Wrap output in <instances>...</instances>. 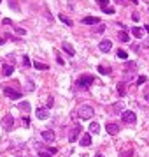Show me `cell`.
I'll return each instance as SVG.
<instances>
[{"label":"cell","mask_w":149,"mask_h":157,"mask_svg":"<svg viewBox=\"0 0 149 157\" xmlns=\"http://www.w3.org/2000/svg\"><path fill=\"white\" fill-rule=\"evenodd\" d=\"M0 2H2V0H0Z\"/></svg>","instance_id":"42"},{"label":"cell","mask_w":149,"mask_h":157,"mask_svg":"<svg viewBox=\"0 0 149 157\" xmlns=\"http://www.w3.org/2000/svg\"><path fill=\"white\" fill-rule=\"evenodd\" d=\"M98 72L100 74H111L112 69H111V67H105V65H98Z\"/></svg>","instance_id":"20"},{"label":"cell","mask_w":149,"mask_h":157,"mask_svg":"<svg viewBox=\"0 0 149 157\" xmlns=\"http://www.w3.org/2000/svg\"><path fill=\"white\" fill-rule=\"evenodd\" d=\"M146 101H147V102H149V94H147V95H146Z\"/></svg>","instance_id":"41"},{"label":"cell","mask_w":149,"mask_h":157,"mask_svg":"<svg viewBox=\"0 0 149 157\" xmlns=\"http://www.w3.org/2000/svg\"><path fill=\"white\" fill-rule=\"evenodd\" d=\"M102 11L105 13V14H114L116 11H114V7H109V6H105V7H102Z\"/></svg>","instance_id":"27"},{"label":"cell","mask_w":149,"mask_h":157,"mask_svg":"<svg viewBox=\"0 0 149 157\" xmlns=\"http://www.w3.org/2000/svg\"><path fill=\"white\" fill-rule=\"evenodd\" d=\"M132 50H133V51H139V50H140V46H139V44H132Z\"/></svg>","instance_id":"35"},{"label":"cell","mask_w":149,"mask_h":157,"mask_svg":"<svg viewBox=\"0 0 149 157\" xmlns=\"http://www.w3.org/2000/svg\"><path fill=\"white\" fill-rule=\"evenodd\" d=\"M12 27H14L16 34H20V36H25V34H27V30L23 29V27H18V25H12Z\"/></svg>","instance_id":"26"},{"label":"cell","mask_w":149,"mask_h":157,"mask_svg":"<svg viewBox=\"0 0 149 157\" xmlns=\"http://www.w3.org/2000/svg\"><path fill=\"white\" fill-rule=\"evenodd\" d=\"M116 55H118V58H121V60H126V58H128V53L125 50H121V48L116 51Z\"/></svg>","instance_id":"21"},{"label":"cell","mask_w":149,"mask_h":157,"mask_svg":"<svg viewBox=\"0 0 149 157\" xmlns=\"http://www.w3.org/2000/svg\"><path fill=\"white\" fill-rule=\"evenodd\" d=\"M93 113H95V109L90 104H83V106L77 108V115H79V118H83V120H90L93 117Z\"/></svg>","instance_id":"2"},{"label":"cell","mask_w":149,"mask_h":157,"mask_svg":"<svg viewBox=\"0 0 149 157\" xmlns=\"http://www.w3.org/2000/svg\"><path fill=\"white\" fill-rule=\"evenodd\" d=\"M34 67H35L37 71H48L49 69V65H46V64H42V62H34Z\"/></svg>","instance_id":"17"},{"label":"cell","mask_w":149,"mask_h":157,"mask_svg":"<svg viewBox=\"0 0 149 157\" xmlns=\"http://www.w3.org/2000/svg\"><path fill=\"white\" fill-rule=\"evenodd\" d=\"M79 134H81V125H76V127L70 131L69 141H70V143H76V141H77V138H79Z\"/></svg>","instance_id":"6"},{"label":"cell","mask_w":149,"mask_h":157,"mask_svg":"<svg viewBox=\"0 0 149 157\" xmlns=\"http://www.w3.org/2000/svg\"><path fill=\"white\" fill-rule=\"evenodd\" d=\"M98 48H100V51L107 53V51H111V50H112V43H111L109 39H104V41H100Z\"/></svg>","instance_id":"8"},{"label":"cell","mask_w":149,"mask_h":157,"mask_svg":"<svg viewBox=\"0 0 149 157\" xmlns=\"http://www.w3.org/2000/svg\"><path fill=\"white\" fill-rule=\"evenodd\" d=\"M20 157H21V155H20Z\"/></svg>","instance_id":"43"},{"label":"cell","mask_w":149,"mask_h":157,"mask_svg":"<svg viewBox=\"0 0 149 157\" xmlns=\"http://www.w3.org/2000/svg\"><path fill=\"white\" fill-rule=\"evenodd\" d=\"M125 83H126V81H123V83L118 85V92H119V95H125V94H126V86H125Z\"/></svg>","instance_id":"23"},{"label":"cell","mask_w":149,"mask_h":157,"mask_svg":"<svg viewBox=\"0 0 149 157\" xmlns=\"http://www.w3.org/2000/svg\"><path fill=\"white\" fill-rule=\"evenodd\" d=\"M121 120L125 122V124H135V113L133 111H130V109H126V111H123L121 113Z\"/></svg>","instance_id":"3"},{"label":"cell","mask_w":149,"mask_h":157,"mask_svg":"<svg viewBox=\"0 0 149 157\" xmlns=\"http://www.w3.org/2000/svg\"><path fill=\"white\" fill-rule=\"evenodd\" d=\"M83 23L84 25H100V18H97V16H86V18H83Z\"/></svg>","instance_id":"10"},{"label":"cell","mask_w":149,"mask_h":157,"mask_svg":"<svg viewBox=\"0 0 149 157\" xmlns=\"http://www.w3.org/2000/svg\"><path fill=\"white\" fill-rule=\"evenodd\" d=\"M35 117L39 120H46V118L49 117V109H48V108H39L35 111Z\"/></svg>","instance_id":"9"},{"label":"cell","mask_w":149,"mask_h":157,"mask_svg":"<svg viewBox=\"0 0 149 157\" xmlns=\"http://www.w3.org/2000/svg\"><path fill=\"white\" fill-rule=\"evenodd\" d=\"M9 7L12 9V11H20V4H18V0H7Z\"/></svg>","instance_id":"19"},{"label":"cell","mask_w":149,"mask_h":157,"mask_svg":"<svg viewBox=\"0 0 149 157\" xmlns=\"http://www.w3.org/2000/svg\"><path fill=\"white\" fill-rule=\"evenodd\" d=\"M95 157H104V155H102V154H95Z\"/></svg>","instance_id":"40"},{"label":"cell","mask_w":149,"mask_h":157,"mask_svg":"<svg viewBox=\"0 0 149 157\" xmlns=\"http://www.w3.org/2000/svg\"><path fill=\"white\" fill-rule=\"evenodd\" d=\"M42 140L46 143H53L55 140H56V136H55V132H53V131H49V129H48V131H42Z\"/></svg>","instance_id":"7"},{"label":"cell","mask_w":149,"mask_h":157,"mask_svg":"<svg viewBox=\"0 0 149 157\" xmlns=\"http://www.w3.org/2000/svg\"><path fill=\"white\" fill-rule=\"evenodd\" d=\"M118 37H119L121 43H130V37H128L126 32H119V36H118Z\"/></svg>","instance_id":"22"},{"label":"cell","mask_w":149,"mask_h":157,"mask_svg":"<svg viewBox=\"0 0 149 157\" xmlns=\"http://www.w3.org/2000/svg\"><path fill=\"white\" fill-rule=\"evenodd\" d=\"M39 155H41V157H53V154H51L49 150H41V152H39Z\"/></svg>","instance_id":"28"},{"label":"cell","mask_w":149,"mask_h":157,"mask_svg":"<svg viewBox=\"0 0 149 157\" xmlns=\"http://www.w3.org/2000/svg\"><path fill=\"white\" fill-rule=\"evenodd\" d=\"M132 20H133V21H139V20H140L139 13H133V14H132Z\"/></svg>","instance_id":"32"},{"label":"cell","mask_w":149,"mask_h":157,"mask_svg":"<svg viewBox=\"0 0 149 157\" xmlns=\"http://www.w3.org/2000/svg\"><path fill=\"white\" fill-rule=\"evenodd\" d=\"M121 109H123V102H116V104H112V106L109 108V113L111 115H119Z\"/></svg>","instance_id":"13"},{"label":"cell","mask_w":149,"mask_h":157,"mask_svg":"<svg viewBox=\"0 0 149 157\" xmlns=\"http://www.w3.org/2000/svg\"><path fill=\"white\" fill-rule=\"evenodd\" d=\"M105 129H107L109 134H118V132H119V124H112V122H111V124L105 125Z\"/></svg>","instance_id":"12"},{"label":"cell","mask_w":149,"mask_h":157,"mask_svg":"<svg viewBox=\"0 0 149 157\" xmlns=\"http://www.w3.org/2000/svg\"><path fill=\"white\" fill-rule=\"evenodd\" d=\"M14 72V65L12 64H4L2 65V76H11Z\"/></svg>","instance_id":"11"},{"label":"cell","mask_w":149,"mask_h":157,"mask_svg":"<svg viewBox=\"0 0 149 157\" xmlns=\"http://www.w3.org/2000/svg\"><path fill=\"white\" fill-rule=\"evenodd\" d=\"M81 145H83V147H90V145H91V134H90V132H86V134L81 136Z\"/></svg>","instance_id":"15"},{"label":"cell","mask_w":149,"mask_h":157,"mask_svg":"<svg viewBox=\"0 0 149 157\" xmlns=\"http://www.w3.org/2000/svg\"><path fill=\"white\" fill-rule=\"evenodd\" d=\"M126 0H116V4H125Z\"/></svg>","instance_id":"37"},{"label":"cell","mask_w":149,"mask_h":157,"mask_svg":"<svg viewBox=\"0 0 149 157\" xmlns=\"http://www.w3.org/2000/svg\"><path fill=\"white\" fill-rule=\"evenodd\" d=\"M97 2H98V4L102 6V7H105V6H107V2H109V0H97Z\"/></svg>","instance_id":"34"},{"label":"cell","mask_w":149,"mask_h":157,"mask_svg":"<svg viewBox=\"0 0 149 157\" xmlns=\"http://www.w3.org/2000/svg\"><path fill=\"white\" fill-rule=\"evenodd\" d=\"M4 94L7 95L9 99H12V101L20 99V97H21V95H23L21 92H18V90H14V88H5V90H4Z\"/></svg>","instance_id":"5"},{"label":"cell","mask_w":149,"mask_h":157,"mask_svg":"<svg viewBox=\"0 0 149 157\" xmlns=\"http://www.w3.org/2000/svg\"><path fill=\"white\" fill-rule=\"evenodd\" d=\"M5 43V39H2V37H0V44H4Z\"/></svg>","instance_id":"39"},{"label":"cell","mask_w":149,"mask_h":157,"mask_svg":"<svg viewBox=\"0 0 149 157\" xmlns=\"http://www.w3.org/2000/svg\"><path fill=\"white\" fill-rule=\"evenodd\" d=\"M132 34H133L137 39H142L144 37V29H139V27H133L132 29Z\"/></svg>","instance_id":"16"},{"label":"cell","mask_w":149,"mask_h":157,"mask_svg":"<svg viewBox=\"0 0 149 157\" xmlns=\"http://www.w3.org/2000/svg\"><path fill=\"white\" fill-rule=\"evenodd\" d=\"M146 81H147V78H146V76H139V78H137V85H144Z\"/></svg>","instance_id":"30"},{"label":"cell","mask_w":149,"mask_h":157,"mask_svg":"<svg viewBox=\"0 0 149 157\" xmlns=\"http://www.w3.org/2000/svg\"><path fill=\"white\" fill-rule=\"evenodd\" d=\"M27 90H34V83H32V81H27Z\"/></svg>","instance_id":"33"},{"label":"cell","mask_w":149,"mask_h":157,"mask_svg":"<svg viewBox=\"0 0 149 157\" xmlns=\"http://www.w3.org/2000/svg\"><path fill=\"white\" fill-rule=\"evenodd\" d=\"M60 20H62V21H63L65 25H69V27H72V20H70V18H67L65 14H60Z\"/></svg>","instance_id":"25"},{"label":"cell","mask_w":149,"mask_h":157,"mask_svg":"<svg viewBox=\"0 0 149 157\" xmlns=\"http://www.w3.org/2000/svg\"><path fill=\"white\" fill-rule=\"evenodd\" d=\"M4 25H12V21H11V20H7V18H5V20H4Z\"/></svg>","instance_id":"36"},{"label":"cell","mask_w":149,"mask_h":157,"mask_svg":"<svg viewBox=\"0 0 149 157\" xmlns=\"http://www.w3.org/2000/svg\"><path fill=\"white\" fill-rule=\"evenodd\" d=\"M20 109H21V111H25V113H27V111H30V102H27V101H25V102H21V104H20Z\"/></svg>","instance_id":"24"},{"label":"cell","mask_w":149,"mask_h":157,"mask_svg":"<svg viewBox=\"0 0 149 157\" xmlns=\"http://www.w3.org/2000/svg\"><path fill=\"white\" fill-rule=\"evenodd\" d=\"M93 81H97V79L93 78L91 74H83V76H79L76 86H77L79 90H88V88L93 85Z\"/></svg>","instance_id":"1"},{"label":"cell","mask_w":149,"mask_h":157,"mask_svg":"<svg viewBox=\"0 0 149 157\" xmlns=\"http://www.w3.org/2000/svg\"><path fill=\"white\" fill-rule=\"evenodd\" d=\"M62 48H63V51H67L69 57H74V55H76V50H74V46H72L70 43H63L62 44Z\"/></svg>","instance_id":"14"},{"label":"cell","mask_w":149,"mask_h":157,"mask_svg":"<svg viewBox=\"0 0 149 157\" xmlns=\"http://www.w3.org/2000/svg\"><path fill=\"white\" fill-rule=\"evenodd\" d=\"M100 132V125L97 124V122H93V124H90V134H98Z\"/></svg>","instance_id":"18"},{"label":"cell","mask_w":149,"mask_h":157,"mask_svg":"<svg viewBox=\"0 0 149 157\" xmlns=\"http://www.w3.org/2000/svg\"><path fill=\"white\" fill-rule=\"evenodd\" d=\"M144 30H146V32H149V25H146V27H144Z\"/></svg>","instance_id":"38"},{"label":"cell","mask_w":149,"mask_h":157,"mask_svg":"<svg viewBox=\"0 0 149 157\" xmlns=\"http://www.w3.org/2000/svg\"><path fill=\"white\" fill-rule=\"evenodd\" d=\"M126 69H128V71H135V69H137L135 62H126Z\"/></svg>","instance_id":"29"},{"label":"cell","mask_w":149,"mask_h":157,"mask_svg":"<svg viewBox=\"0 0 149 157\" xmlns=\"http://www.w3.org/2000/svg\"><path fill=\"white\" fill-rule=\"evenodd\" d=\"M21 64L25 65V67H30V60H28V57H23V60H21Z\"/></svg>","instance_id":"31"},{"label":"cell","mask_w":149,"mask_h":157,"mask_svg":"<svg viewBox=\"0 0 149 157\" xmlns=\"http://www.w3.org/2000/svg\"><path fill=\"white\" fill-rule=\"evenodd\" d=\"M2 127L5 129V131H11V129L14 127V118H12V115H5V117L2 118Z\"/></svg>","instance_id":"4"}]
</instances>
